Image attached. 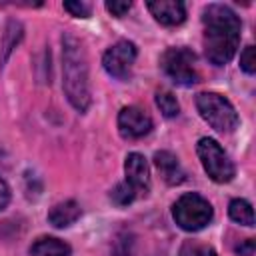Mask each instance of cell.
I'll return each instance as SVG.
<instances>
[{
  "label": "cell",
  "mask_w": 256,
  "mask_h": 256,
  "mask_svg": "<svg viewBox=\"0 0 256 256\" xmlns=\"http://www.w3.org/2000/svg\"><path fill=\"white\" fill-rule=\"evenodd\" d=\"M204 52L214 66L230 62L240 44V18L226 4H208L202 12Z\"/></svg>",
  "instance_id": "obj_1"
},
{
  "label": "cell",
  "mask_w": 256,
  "mask_h": 256,
  "mask_svg": "<svg viewBox=\"0 0 256 256\" xmlns=\"http://www.w3.org/2000/svg\"><path fill=\"white\" fill-rule=\"evenodd\" d=\"M62 86L70 104L78 112H86L90 106L88 60L82 42L70 32L62 36Z\"/></svg>",
  "instance_id": "obj_2"
},
{
  "label": "cell",
  "mask_w": 256,
  "mask_h": 256,
  "mask_svg": "<svg viewBox=\"0 0 256 256\" xmlns=\"http://www.w3.org/2000/svg\"><path fill=\"white\" fill-rule=\"evenodd\" d=\"M196 108L200 116L222 134H230L238 126V112L230 100L218 92H200L196 96Z\"/></svg>",
  "instance_id": "obj_3"
},
{
  "label": "cell",
  "mask_w": 256,
  "mask_h": 256,
  "mask_svg": "<svg viewBox=\"0 0 256 256\" xmlns=\"http://www.w3.org/2000/svg\"><path fill=\"white\" fill-rule=\"evenodd\" d=\"M172 216L176 220V224L186 230V232H198L204 226L210 224L214 212L212 206L206 198H202L200 194L188 192L184 196H180L174 206H172Z\"/></svg>",
  "instance_id": "obj_4"
},
{
  "label": "cell",
  "mask_w": 256,
  "mask_h": 256,
  "mask_svg": "<svg viewBox=\"0 0 256 256\" xmlns=\"http://www.w3.org/2000/svg\"><path fill=\"white\" fill-rule=\"evenodd\" d=\"M160 68L178 86H192L198 82L196 54L188 48H168L160 58Z\"/></svg>",
  "instance_id": "obj_5"
},
{
  "label": "cell",
  "mask_w": 256,
  "mask_h": 256,
  "mask_svg": "<svg viewBox=\"0 0 256 256\" xmlns=\"http://www.w3.org/2000/svg\"><path fill=\"white\" fill-rule=\"evenodd\" d=\"M196 150H198V156H200V162L206 174L214 182L224 184L234 178V164L224 152V148L214 138H200Z\"/></svg>",
  "instance_id": "obj_6"
},
{
  "label": "cell",
  "mask_w": 256,
  "mask_h": 256,
  "mask_svg": "<svg viewBox=\"0 0 256 256\" xmlns=\"http://www.w3.org/2000/svg\"><path fill=\"white\" fill-rule=\"evenodd\" d=\"M136 54H138V50H136L134 42L120 40L104 52V58H102L104 70L118 80H128L134 60H136Z\"/></svg>",
  "instance_id": "obj_7"
},
{
  "label": "cell",
  "mask_w": 256,
  "mask_h": 256,
  "mask_svg": "<svg viewBox=\"0 0 256 256\" xmlns=\"http://www.w3.org/2000/svg\"><path fill=\"white\" fill-rule=\"evenodd\" d=\"M118 128L124 138H142L152 130V118L138 106H126L118 114Z\"/></svg>",
  "instance_id": "obj_8"
},
{
  "label": "cell",
  "mask_w": 256,
  "mask_h": 256,
  "mask_svg": "<svg viewBox=\"0 0 256 256\" xmlns=\"http://www.w3.org/2000/svg\"><path fill=\"white\" fill-rule=\"evenodd\" d=\"M124 172H126V184L138 194V192H148L150 190V168L148 162L142 154L130 152L124 162Z\"/></svg>",
  "instance_id": "obj_9"
},
{
  "label": "cell",
  "mask_w": 256,
  "mask_h": 256,
  "mask_svg": "<svg viewBox=\"0 0 256 256\" xmlns=\"http://www.w3.org/2000/svg\"><path fill=\"white\" fill-rule=\"evenodd\" d=\"M148 10L164 26H178L186 18V8L180 0H150Z\"/></svg>",
  "instance_id": "obj_10"
},
{
  "label": "cell",
  "mask_w": 256,
  "mask_h": 256,
  "mask_svg": "<svg viewBox=\"0 0 256 256\" xmlns=\"http://www.w3.org/2000/svg\"><path fill=\"white\" fill-rule=\"evenodd\" d=\"M154 164H156V168H158V172H160V176L166 184L174 186V184H180L184 180V170H182L178 158L172 152H168V150L156 152L154 154Z\"/></svg>",
  "instance_id": "obj_11"
},
{
  "label": "cell",
  "mask_w": 256,
  "mask_h": 256,
  "mask_svg": "<svg viewBox=\"0 0 256 256\" xmlns=\"http://www.w3.org/2000/svg\"><path fill=\"white\" fill-rule=\"evenodd\" d=\"M78 218H80V206L74 200H64V202L52 206L48 212V222L56 228H66V226L74 224Z\"/></svg>",
  "instance_id": "obj_12"
},
{
  "label": "cell",
  "mask_w": 256,
  "mask_h": 256,
  "mask_svg": "<svg viewBox=\"0 0 256 256\" xmlns=\"http://www.w3.org/2000/svg\"><path fill=\"white\" fill-rule=\"evenodd\" d=\"M70 252L72 250L66 242H62L58 238H52V236H40L30 246L32 256H70Z\"/></svg>",
  "instance_id": "obj_13"
},
{
  "label": "cell",
  "mask_w": 256,
  "mask_h": 256,
  "mask_svg": "<svg viewBox=\"0 0 256 256\" xmlns=\"http://www.w3.org/2000/svg\"><path fill=\"white\" fill-rule=\"evenodd\" d=\"M228 214L234 222L244 224V226H254V210L252 204L242 200V198H234L228 206Z\"/></svg>",
  "instance_id": "obj_14"
},
{
  "label": "cell",
  "mask_w": 256,
  "mask_h": 256,
  "mask_svg": "<svg viewBox=\"0 0 256 256\" xmlns=\"http://www.w3.org/2000/svg\"><path fill=\"white\" fill-rule=\"evenodd\" d=\"M156 106L160 108V112L166 116V118H172V116H178L180 112V106H178V100L172 92L168 90H160L156 94Z\"/></svg>",
  "instance_id": "obj_15"
},
{
  "label": "cell",
  "mask_w": 256,
  "mask_h": 256,
  "mask_svg": "<svg viewBox=\"0 0 256 256\" xmlns=\"http://www.w3.org/2000/svg\"><path fill=\"white\" fill-rule=\"evenodd\" d=\"M110 198H112V202H114L116 206H126V204H130V202L136 198V192L130 188V184L122 182V184H118V186L110 192Z\"/></svg>",
  "instance_id": "obj_16"
},
{
  "label": "cell",
  "mask_w": 256,
  "mask_h": 256,
  "mask_svg": "<svg viewBox=\"0 0 256 256\" xmlns=\"http://www.w3.org/2000/svg\"><path fill=\"white\" fill-rule=\"evenodd\" d=\"M240 68L246 74H254L256 72V56H254V46H246L244 52L240 54Z\"/></svg>",
  "instance_id": "obj_17"
},
{
  "label": "cell",
  "mask_w": 256,
  "mask_h": 256,
  "mask_svg": "<svg viewBox=\"0 0 256 256\" xmlns=\"http://www.w3.org/2000/svg\"><path fill=\"white\" fill-rule=\"evenodd\" d=\"M64 10H68L72 16H78V18H88L90 16V10L92 6L86 4V2H64Z\"/></svg>",
  "instance_id": "obj_18"
},
{
  "label": "cell",
  "mask_w": 256,
  "mask_h": 256,
  "mask_svg": "<svg viewBox=\"0 0 256 256\" xmlns=\"http://www.w3.org/2000/svg\"><path fill=\"white\" fill-rule=\"evenodd\" d=\"M130 2H126V0H112V2H106V10L112 14V16H124L128 10H130Z\"/></svg>",
  "instance_id": "obj_19"
},
{
  "label": "cell",
  "mask_w": 256,
  "mask_h": 256,
  "mask_svg": "<svg viewBox=\"0 0 256 256\" xmlns=\"http://www.w3.org/2000/svg\"><path fill=\"white\" fill-rule=\"evenodd\" d=\"M254 240L252 238H246L244 242H240L238 246H236V252L240 254V256H252L254 254Z\"/></svg>",
  "instance_id": "obj_20"
},
{
  "label": "cell",
  "mask_w": 256,
  "mask_h": 256,
  "mask_svg": "<svg viewBox=\"0 0 256 256\" xmlns=\"http://www.w3.org/2000/svg\"><path fill=\"white\" fill-rule=\"evenodd\" d=\"M8 202H10V190H8L6 182L0 178V210H4L8 206Z\"/></svg>",
  "instance_id": "obj_21"
},
{
  "label": "cell",
  "mask_w": 256,
  "mask_h": 256,
  "mask_svg": "<svg viewBox=\"0 0 256 256\" xmlns=\"http://www.w3.org/2000/svg\"><path fill=\"white\" fill-rule=\"evenodd\" d=\"M190 256H216V252L212 248H208V246H202V248H194Z\"/></svg>",
  "instance_id": "obj_22"
}]
</instances>
